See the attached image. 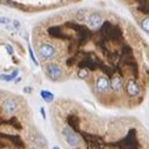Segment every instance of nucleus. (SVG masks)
<instances>
[{
  "label": "nucleus",
  "instance_id": "1",
  "mask_svg": "<svg viewBox=\"0 0 149 149\" xmlns=\"http://www.w3.org/2000/svg\"><path fill=\"white\" fill-rule=\"evenodd\" d=\"M62 135H63L66 142L68 143V146H70V147H77L80 143V137L70 127H65L62 129Z\"/></svg>",
  "mask_w": 149,
  "mask_h": 149
},
{
  "label": "nucleus",
  "instance_id": "2",
  "mask_svg": "<svg viewBox=\"0 0 149 149\" xmlns=\"http://www.w3.org/2000/svg\"><path fill=\"white\" fill-rule=\"evenodd\" d=\"M56 54V49L53 45L44 42L39 46V55L42 60H49L52 58H54Z\"/></svg>",
  "mask_w": 149,
  "mask_h": 149
},
{
  "label": "nucleus",
  "instance_id": "3",
  "mask_svg": "<svg viewBox=\"0 0 149 149\" xmlns=\"http://www.w3.org/2000/svg\"><path fill=\"white\" fill-rule=\"evenodd\" d=\"M46 74H47V77L51 80L58 81L59 79H61L63 72H62V68L59 65H56V63H48L46 66Z\"/></svg>",
  "mask_w": 149,
  "mask_h": 149
},
{
  "label": "nucleus",
  "instance_id": "4",
  "mask_svg": "<svg viewBox=\"0 0 149 149\" xmlns=\"http://www.w3.org/2000/svg\"><path fill=\"white\" fill-rule=\"evenodd\" d=\"M3 110L7 115H12L18 110V102L14 99H6L3 102Z\"/></svg>",
  "mask_w": 149,
  "mask_h": 149
},
{
  "label": "nucleus",
  "instance_id": "5",
  "mask_svg": "<svg viewBox=\"0 0 149 149\" xmlns=\"http://www.w3.org/2000/svg\"><path fill=\"white\" fill-rule=\"evenodd\" d=\"M110 88V84H109V79L107 77H100L97 78L96 82H95V89L99 93H104Z\"/></svg>",
  "mask_w": 149,
  "mask_h": 149
},
{
  "label": "nucleus",
  "instance_id": "6",
  "mask_svg": "<svg viewBox=\"0 0 149 149\" xmlns=\"http://www.w3.org/2000/svg\"><path fill=\"white\" fill-rule=\"evenodd\" d=\"M126 92H127V94L129 96L136 97L140 94L141 89H140V86L137 85V82L135 80H129L127 82V85H126Z\"/></svg>",
  "mask_w": 149,
  "mask_h": 149
},
{
  "label": "nucleus",
  "instance_id": "7",
  "mask_svg": "<svg viewBox=\"0 0 149 149\" xmlns=\"http://www.w3.org/2000/svg\"><path fill=\"white\" fill-rule=\"evenodd\" d=\"M103 20H102V17L97 13H93L91 14L88 18H87V24L91 28L93 29H96V28H100V26L102 25Z\"/></svg>",
  "mask_w": 149,
  "mask_h": 149
},
{
  "label": "nucleus",
  "instance_id": "8",
  "mask_svg": "<svg viewBox=\"0 0 149 149\" xmlns=\"http://www.w3.org/2000/svg\"><path fill=\"white\" fill-rule=\"evenodd\" d=\"M110 84V88L113 92H120L122 88H123V80L122 78L119 75V74H115V75H113V78H111V80L109 81Z\"/></svg>",
  "mask_w": 149,
  "mask_h": 149
},
{
  "label": "nucleus",
  "instance_id": "9",
  "mask_svg": "<svg viewBox=\"0 0 149 149\" xmlns=\"http://www.w3.org/2000/svg\"><path fill=\"white\" fill-rule=\"evenodd\" d=\"M19 74V69H14L11 74H1L0 75V80L1 81H6V82H10V81H13Z\"/></svg>",
  "mask_w": 149,
  "mask_h": 149
},
{
  "label": "nucleus",
  "instance_id": "10",
  "mask_svg": "<svg viewBox=\"0 0 149 149\" xmlns=\"http://www.w3.org/2000/svg\"><path fill=\"white\" fill-rule=\"evenodd\" d=\"M40 96H41V99H42L45 102H47V103H49V102H52V101L54 100V94L51 93L49 91L42 89V91L40 92Z\"/></svg>",
  "mask_w": 149,
  "mask_h": 149
},
{
  "label": "nucleus",
  "instance_id": "11",
  "mask_svg": "<svg viewBox=\"0 0 149 149\" xmlns=\"http://www.w3.org/2000/svg\"><path fill=\"white\" fill-rule=\"evenodd\" d=\"M48 34L52 35V36H55V38H59V36L62 35V31L58 26H52V27L48 28Z\"/></svg>",
  "mask_w": 149,
  "mask_h": 149
},
{
  "label": "nucleus",
  "instance_id": "12",
  "mask_svg": "<svg viewBox=\"0 0 149 149\" xmlns=\"http://www.w3.org/2000/svg\"><path fill=\"white\" fill-rule=\"evenodd\" d=\"M78 77L80 79H86L88 77V69L87 68H80L78 72Z\"/></svg>",
  "mask_w": 149,
  "mask_h": 149
},
{
  "label": "nucleus",
  "instance_id": "13",
  "mask_svg": "<svg viewBox=\"0 0 149 149\" xmlns=\"http://www.w3.org/2000/svg\"><path fill=\"white\" fill-rule=\"evenodd\" d=\"M141 27H142L147 33H149V17H146V18L142 20Z\"/></svg>",
  "mask_w": 149,
  "mask_h": 149
},
{
  "label": "nucleus",
  "instance_id": "14",
  "mask_svg": "<svg viewBox=\"0 0 149 149\" xmlns=\"http://www.w3.org/2000/svg\"><path fill=\"white\" fill-rule=\"evenodd\" d=\"M11 22H12V27H11L12 29H14V31H19V29H20L21 24H20V21H19V20L14 19V20H12Z\"/></svg>",
  "mask_w": 149,
  "mask_h": 149
},
{
  "label": "nucleus",
  "instance_id": "15",
  "mask_svg": "<svg viewBox=\"0 0 149 149\" xmlns=\"http://www.w3.org/2000/svg\"><path fill=\"white\" fill-rule=\"evenodd\" d=\"M28 53H29V56H31V60L33 61V63H34L35 66H38L39 63H38V61H36V59H35V56H34V54H33V51H32V48H31L29 45H28Z\"/></svg>",
  "mask_w": 149,
  "mask_h": 149
},
{
  "label": "nucleus",
  "instance_id": "16",
  "mask_svg": "<svg viewBox=\"0 0 149 149\" xmlns=\"http://www.w3.org/2000/svg\"><path fill=\"white\" fill-rule=\"evenodd\" d=\"M12 20L7 17H0V24H3V25H8Z\"/></svg>",
  "mask_w": 149,
  "mask_h": 149
},
{
  "label": "nucleus",
  "instance_id": "17",
  "mask_svg": "<svg viewBox=\"0 0 149 149\" xmlns=\"http://www.w3.org/2000/svg\"><path fill=\"white\" fill-rule=\"evenodd\" d=\"M5 48H6V51H7V53H8L10 55H13V54H14V49H13V47H12L11 45L7 44V45L5 46Z\"/></svg>",
  "mask_w": 149,
  "mask_h": 149
},
{
  "label": "nucleus",
  "instance_id": "18",
  "mask_svg": "<svg viewBox=\"0 0 149 149\" xmlns=\"http://www.w3.org/2000/svg\"><path fill=\"white\" fill-rule=\"evenodd\" d=\"M40 113H41L42 119H44V120H46V113H45V108H44V107H41V108H40Z\"/></svg>",
  "mask_w": 149,
  "mask_h": 149
},
{
  "label": "nucleus",
  "instance_id": "19",
  "mask_svg": "<svg viewBox=\"0 0 149 149\" xmlns=\"http://www.w3.org/2000/svg\"><path fill=\"white\" fill-rule=\"evenodd\" d=\"M32 91H33L32 87H25V88H24V92H25V93H32Z\"/></svg>",
  "mask_w": 149,
  "mask_h": 149
},
{
  "label": "nucleus",
  "instance_id": "20",
  "mask_svg": "<svg viewBox=\"0 0 149 149\" xmlns=\"http://www.w3.org/2000/svg\"><path fill=\"white\" fill-rule=\"evenodd\" d=\"M52 149H61V148H59V147H58V146H55V147H53V148H52Z\"/></svg>",
  "mask_w": 149,
  "mask_h": 149
},
{
  "label": "nucleus",
  "instance_id": "21",
  "mask_svg": "<svg viewBox=\"0 0 149 149\" xmlns=\"http://www.w3.org/2000/svg\"><path fill=\"white\" fill-rule=\"evenodd\" d=\"M28 149H38V148H28Z\"/></svg>",
  "mask_w": 149,
  "mask_h": 149
}]
</instances>
